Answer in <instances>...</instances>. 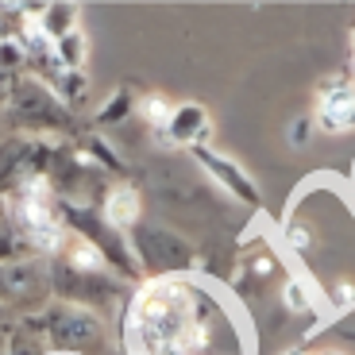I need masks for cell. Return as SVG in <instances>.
<instances>
[{
	"instance_id": "cell-8",
	"label": "cell",
	"mask_w": 355,
	"mask_h": 355,
	"mask_svg": "<svg viewBox=\"0 0 355 355\" xmlns=\"http://www.w3.org/2000/svg\"><path fill=\"white\" fill-rule=\"evenodd\" d=\"M193 159L201 162V166L209 170V174H213V182H220V186L228 189V193L236 197L240 205H263V193H259L255 178H251V174H248V170H243L236 159H228V155L213 151L209 143H205V147H197Z\"/></svg>"
},
{
	"instance_id": "cell-21",
	"label": "cell",
	"mask_w": 355,
	"mask_h": 355,
	"mask_svg": "<svg viewBox=\"0 0 355 355\" xmlns=\"http://www.w3.org/2000/svg\"><path fill=\"white\" fill-rule=\"evenodd\" d=\"M12 313L4 309V305H0V355H4V344H8V332H12Z\"/></svg>"
},
{
	"instance_id": "cell-3",
	"label": "cell",
	"mask_w": 355,
	"mask_h": 355,
	"mask_svg": "<svg viewBox=\"0 0 355 355\" xmlns=\"http://www.w3.org/2000/svg\"><path fill=\"white\" fill-rule=\"evenodd\" d=\"M128 248H132L135 270L151 275V282L159 278H186L197 266V251L186 236H178L174 228L162 224H139L135 232H128Z\"/></svg>"
},
{
	"instance_id": "cell-28",
	"label": "cell",
	"mask_w": 355,
	"mask_h": 355,
	"mask_svg": "<svg viewBox=\"0 0 355 355\" xmlns=\"http://www.w3.org/2000/svg\"><path fill=\"white\" fill-rule=\"evenodd\" d=\"M352 174H355V170H352Z\"/></svg>"
},
{
	"instance_id": "cell-13",
	"label": "cell",
	"mask_w": 355,
	"mask_h": 355,
	"mask_svg": "<svg viewBox=\"0 0 355 355\" xmlns=\"http://www.w3.org/2000/svg\"><path fill=\"white\" fill-rule=\"evenodd\" d=\"M43 85L51 89V93L62 101L66 108L81 105V101L89 97V78H85V70H58L51 81H43Z\"/></svg>"
},
{
	"instance_id": "cell-25",
	"label": "cell",
	"mask_w": 355,
	"mask_h": 355,
	"mask_svg": "<svg viewBox=\"0 0 355 355\" xmlns=\"http://www.w3.org/2000/svg\"><path fill=\"white\" fill-rule=\"evenodd\" d=\"M4 35H8V31H4V19H0V39H4Z\"/></svg>"
},
{
	"instance_id": "cell-23",
	"label": "cell",
	"mask_w": 355,
	"mask_h": 355,
	"mask_svg": "<svg viewBox=\"0 0 355 355\" xmlns=\"http://www.w3.org/2000/svg\"><path fill=\"white\" fill-rule=\"evenodd\" d=\"M347 70H352V78H355V51H352V62H347Z\"/></svg>"
},
{
	"instance_id": "cell-14",
	"label": "cell",
	"mask_w": 355,
	"mask_h": 355,
	"mask_svg": "<svg viewBox=\"0 0 355 355\" xmlns=\"http://www.w3.org/2000/svg\"><path fill=\"white\" fill-rule=\"evenodd\" d=\"M51 58H54V66L58 70H81L85 66V58H89V39H85V31H70L66 39H58V43H51Z\"/></svg>"
},
{
	"instance_id": "cell-12",
	"label": "cell",
	"mask_w": 355,
	"mask_h": 355,
	"mask_svg": "<svg viewBox=\"0 0 355 355\" xmlns=\"http://www.w3.org/2000/svg\"><path fill=\"white\" fill-rule=\"evenodd\" d=\"M81 19V4H70V0H54V4H39V27L51 43L66 39L70 31H78Z\"/></svg>"
},
{
	"instance_id": "cell-16",
	"label": "cell",
	"mask_w": 355,
	"mask_h": 355,
	"mask_svg": "<svg viewBox=\"0 0 355 355\" xmlns=\"http://www.w3.org/2000/svg\"><path fill=\"white\" fill-rule=\"evenodd\" d=\"M170 108H174V105H170L162 93H143V97H135V112H139L155 132H162V124L170 120Z\"/></svg>"
},
{
	"instance_id": "cell-20",
	"label": "cell",
	"mask_w": 355,
	"mask_h": 355,
	"mask_svg": "<svg viewBox=\"0 0 355 355\" xmlns=\"http://www.w3.org/2000/svg\"><path fill=\"white\" fill-rule=\"evenodd\" d=\"M290 248H293V251H309V248H313L309 228H302V224H290Z\"/></svg>"
},
{
	"instance_id": "cell-24",
	"label": "cell",
	"mask_w": 355,
	"mask_h": 355,
	"mask_svg": "<svg viewBox=\"0 0 355 355\" xmlns=\"http://www.w3.org/2000/svg\"><path fill=\"white\" fill-rule=\"evenodd\" d=\"M282 355H305V352H297V347H290V352H282Z\"/></svg>"
},
{
	"instance_id": "cell-17",
	"label": "cell",
	"mask_w": 355,
	"mask_h": 355,
	"mask_svg": "<svg viewBox=\"0 0 355 355\" xmlns=\"http://www.w3.org/2000/svg\"><path fill=\"white\" fill-rule=\"evenodd\" d=\"M16 259H35V255L24 248V240H19V232L12 228L8 216L0 213V263H16Z\"/></svg>"
},
{
	"instance_id": "cell-5",
	"label": "cell",
	"mask_w": 355,
	"mask_h": 355,
	"mask_svg": "<svg viewBox=\"0 0 355 355\" xmlns=\"http://www.w3.org/2000/svg\"><path fill=\"white\" fill-rule=\"evenodd\" d=\"M39 317H43L51 355H105L108 347L105 317L78 309V305H62V302H51Z\"/></svg>"
},
{
	"instance_id": "cell-6",
	"label": "cell",
	"mask_w": 355,
	"mask_h": 355,
	"mask_svg": "<svg viewBox=\"0 0 355 355\" xmlns=\"http://www.w3.org/2000/svg\"><path fill=\"white\" fill-rule=\"evenodd\" d=\"M0 305L12 317L43 313L51 305V263L46 259L0 263Z\"/></svg>"
},
{
	"instance_id": "cell-1",
	"label": "cell",
	"mask_w": 355,
	"mask_h": 355,
	"mask_svg": "<svg viewBox=\"0 0 355 355\" xmlns=\"http://www.w3.org/2000/svg\"><path fill=\"white\" fill-rule=\"evenodd\" d=\"M128 340L139 355H220L216 305L189 278H159L124 302Z\"/></svg>"
},
{
	"instance_id": "cell-2",
	"label": "cell",
	"mask_w": 355,
	"mask_h": 355,
	"mask_svg": "<svg viewBox=\"0 0 355 355\" xmlns=\"http://www.w3.org/2000/svg\"><path fill=\"white\" fill-rule=\"evenodd\" d=\"M4 108H8L4 112L8 132H16V135L51 139V143H62L73 135V112L39 78H31V73H19L16 78V89H12V97Z\"/></svg>"
},
{
	"instance_id": "cell-4",
	"label": "cell",
	"mask_w": 355,
	"mask_h": 355,
	"mask_svg": "<svg viewBox=\"0 0 355 355\" xmlns=\"http://www.w3.org/2000/svg\"><path fill=\"white\" fill-rule=\"evenodd\" d=\"M128 297H132V286L116 278L112 270H73V266L51 259V302L78 305V309L105 317L112 305L128 302Z\"/></svg>"
},
{
	"instance_id": "cell-26",
	"label": "cell",
	"mask_w": 355,
	"mask_h": 355,
	"mask_svg": "<svg viewBox=\"0 0 355 355\" xmlns=\"http://www.w3.org/2000/svg\"><path fill=\"white\" fill-rule=\"evenodd\" d=\"M320 355H344V352H320Z\"/></svg>"
},
{
	"instance_id": "cell-9",
	"label": "cell",
	"mask_w": 355,
	"mask_h": 355,
	"mask_svg": "<svg viewBox=\"0 0 355 355\" xmlns=\"http://www.w3.org/2000/svg\"><path fill=\"white\" fill-rule=\"evenodd\" d=\"M162 135H166V147H205V139L213 135V120H209V108L197 105V101H182V105L170 108V120L162 124Z\"/></svg>"
},
{
	"instance_id": "cell-15",
	"label": "cell",
	"mask_w": 355,
	"mask_h": 355,
	"mask_svg": "<svg viewBox=\"0 0 355 355\" xmlns=\"http://www.w3.org/2000/svg\"><path fill=\"white\" fill-rule=\"evenodd\" d=\"M132 112H135V93H132V85H120V89H112V97L97 108V124L116 128V124H124Z\"/></svg>"
},
{
	"instance_id": "cell-22",
	"label": "cell",
	"mask_w": 355,
	"mask_h": 355,
	"mask_svg": "<svg viewBox=\"0 0 355 355\" xmlns=\"http://www.w3.org/2000/svg\"><path fill=\"white\" fill-rule=\"evenodd\" d=\"M336 302H340V305H344V302L355 305V286H352V282H340V286H336Z\"/></svg>"
},
{
	"instance_id": "cell-18",
	"label": "cell",
	"mask_w": 355,
	"mask_h": 355,
	"mask_svg": "<svg viewBox=\"0 0 355 355\" xmlns=\"http://www.w3.org/2000/svg\"><path fill=\"white\" fill-rule=\"evenodd\" d=\"M282 302H286V313H313V302H309V293H305V286L293 282V278H286Z\"/></svg>"
},
{
	"instance_id": "cell-10",
	"label": "cell",
	"mask_w": 355,
	"mask_h": 355,
	"mask_svg": "<svg viewBox=\"0 0 355 355\" xmlns=\"http://www.w3.org/2000/svg\"><path fill=\"white\" fill-rule=\"evenodd\" d=\"M97 213H101V220H105L112 232L128 236V232H135L143 224V193L132 186V182H116V186L105 189Z\"/></svg>"
},
{
	"instance_id": "cell-27",
	"label": "cell",
	"mask_w": 355,
	"mask_h": 355,
	"mask_svg": "<svg viewBox=\"0 0 355 355\" xmlns=\"http://www.w3.org/2000/svg\"><path fill=\"white\" fill-rule=\"evenodd\" d=\"M352 46H355V27H352Z\"/></svg>"
},
{
	"instance_id": "cell-19",
	"label": "cell",
	"mask_w": 355,
	"mask_h": 355,
	"mask_svg": "<svg viewBox=\"0 0 355 355\" xmlns=\"http://www.w3.org/2000/svg\"><path fill=\"white\" fill-rule=\"evenodd\" d=\"M309 132H313V120H309V116H302V120H297V124L290 128V143H293V147H305Z\"/></svg>"
},
{
	"instance_id": "cell-7",
	"label": "cell",
	"mask_w": 355,
	"mask_h": 355,
	"mask_svg": "<svg viewBox=\"0 0 355 355\" xmlns=\"http://www.w3.org/2000/svg\"><path fill=\"white\" fill-rule=\"evenodd\" d=\"M313 128L324 135H347L355 132V81H347L344 73L320 81L317 89V108L309 112Z\"/></svg>"
},
{
	"instance_id": "cell-11",
	"label": "cell",
	"mask_w": 355,
	"mask_h": 355,
	"mask_svg": "<svg viewBox=\"0 0 355 355\" xmlns=\"http://www.w3.org/2000/svg\"><path fill=\"white\" fill-rule=\"evenodd\" d=\"M4 355H51V347H46V332H43V317H39V313L12 320Z\"/></svg>"
}]
</instances>
